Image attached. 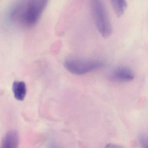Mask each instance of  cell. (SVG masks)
Wrapping results in <instances>:
<instances>
[{
	"mask_svg": "<svg viewBox=\"0 0 148 148\" xmlns=\"http://www.w3.org/2000/svg\"><path fill=\"white\" fill-rule=\"evenodd\" d=\"M45 0L15 1L8 8L6 18L9 24L25 29L34 27L40 19L47 5Z\"/></svg>",
	"mask_w": 148,
	"mask_h": 148,
	"instance_id": "6da1fadb",
	"label": "cell"
},
{
	"mask_svg": "<svg viewBox=\"0 0 148 148\" xmlns=\"http://www.w3.org/2000/svg\"><path fill=\"white\" fill-rule=\"evenodd\" d=\"M91 8L99 32L105 38H109L112 34V27L105 5L101 1L96 0L92 1Z\"/></svg>",
	"mask_w": 148,
	"mask_h": 148,
	"instance_id": "7a4b0ae2",
	"label": "cell"
},
{
	"mask_svg": "<svg viewBox=\"0 0 148 148\" xmlns=\"http://www.w3.org/2000/svg\"><path fill=\"white\" fill-rule=\"evenodd\" d=\"M104 64L102 61L95 60L82 58L66 59L64 66L69 72L74 75H82L102 68Z\"/></svg>",
	"mask_w": 148,
	"mask_h": 148,
	"instance_id": "3957f363",
	"label": "cell"
},
{
	"mask_svg": "<svg viewBox=\"0 0 148 148\" xmlns=\"http://www.w3.org/2000/svg\"><path fill=\"white\" fill-rule=\"evenodd\" d=\"M135 75L128 67L120 66L116 68L111 75V78L119 82H129L134 79Z\"/></svg>",
	"mask_w": 148,
	"mask_h": 148,
	"instance_id": "277c9868",
	"label": "cell"
},
{
	"mask_svg": "<svg viewBox=\"0 0 148 148\" xmlns=\"http://www.w3.org/2000/svg\"><path fill=\"white\" fill-rule=\"evenodd\" d=\"M19 136L15 130L8 132L3 138L1 148H18L19 145Z\"/></svg>",
	"mask_w": 148,
	"mask_h": 148,
	"instance_id": "5b68a950",
	"label": "cell"
},
{
	"mask_svg": "<svg viewBox=\"0 0 148 148\" xmlns=\"http://www.w3.org/2000/svg\"><path fill=\"white\" fill-rule=\"evenodd\" d=\"M12 90L14 98L17 100L23 101L27 92L26 84L24 81H14L12 84Z\"/></svg>",
	"mask_w": 148,
	"mask_h": 148,
	"instance_id": "8992f818",
	"label": "cell"
},
{
	"mask_svg": "<svg viewBox=\"0 0 148 148\" xmlns=\"http://www.w3.org/2000/svg\"><path fill=\"white\" fill-rule=\"evenodd\" d=\"M111 3L117 17L118 18L122 17L127 8V4L126 1L123 0H112Z\"/></svg>",
	"mask_w": 148,
	"mask_h": 148,
	"instance_id": "52a82bcc",
	"label": "cell"
},
{
	"mask_svg": "<svg viewBox=\"0 0 148 148\" xmlns=\"http://www.w3.org/2000/svg\"><path fill=\"white\" fill-rule=\"evenodd\" d=\"M138 140L142 148H148V136H140Z\"/></svg>",
	"mask_w": 148,
	"mask_h": 148,
	"instance_id": "ba28073f",
	"label": "cell"
},
{
	"mask_svg": "<svg viewBox=\"0 0 148 148\" xmlns=\"http://www.w3.org/2000/svg\"><path fill=\"white\" fill-rule=\"evenodd\" d=\"M105 148H123V147L118 145L110 143L107 144L106 145Z\"/></svg>",
	"mask_w": 148,
	"mask_h": 148,
	"instance_id": "9c48e42d",
	"label": "cell"
},
{
	"mask_svg": "<svg viewBox=\"0 0 148 148\" xmlns=\"http://www.w3.org/2000/svg\"><path fill=\"white\" fill-rule=\"evenodd\" d=\"M49 148H58V147L55 145L54 144H51L50 145V146H49Z\"/></svg>",
	"mask_w": 148,
	"mask_h": 148,
	"instance_id": "30bf717a",
	"label": "cell"
}]
</instances>
